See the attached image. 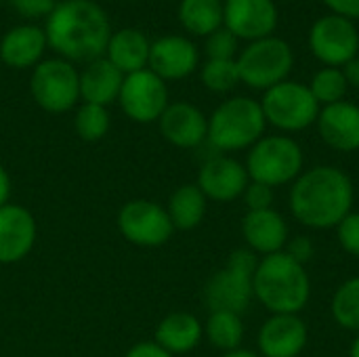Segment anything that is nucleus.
<instances>
[{
  "label": "nucleus",
  "instance_id": "obj_1",
  "mask_svg": "<svg viewBox=\"0 0 359 357\" xmlns=\"http://www.w3.org/2000/svg\"><path fill=\"white\" fill-rule=\"evenodd\" d=\"M46 42L65 61L103 57L111 29L105 11L93 0H63L46 17Z\"/></svg>",
  "mask_w": 359,
  "mask_h": 357
},
{
  "label": "nucleus",
  "instance_id": "obj_2",
  "mask_svg": "<svg viewBox=\"0 0 359 357\" xmlns=\"http://www.w3.org/2000/svg\"><path fill=\"white\" fill-rule=\"evenodd\" d=\"M353 183L337 166H316L299 175L290 189L294 219L311 229L337 227L353 206Z\"/></svg>",
  "mask_w": 359,
  "mask_h": 357
},
{
  "label": "nucleus",
  "instance_id": "obj_3",
  "mask_svg": "<svg viewBox=\"0 0 359 357\" xmlns=\"http://www.w3.org/2000/svg\"><path fill=\"white\" fill-rule=\"evenodd\" d=\"M311 297V280L305 265L297 263L286 250L267 255L255 271V299L276 314H297Z\"/></svg>",
  "mask_w": 359,
  "mask_h": 357
},
{
  "label": "nucleus",
  "instance_id": "obj_4",
  "mask_svg": "<svg viewBox=\"0 0 359 357\" xmlns=\"http://www.w3.org/2000/svg\"><path fill=\"white\" fill-rule=\"evenodd\" d=\"M267 120L261 103L250 97H233L221 103L208 120V143L219 151H240L263 139Z\"/></svg>",
  "mask_w": 359,
  "mask_h": 357
},
{
  "label": "nucleus",
  "instance_id": "obj_5",
  "mask_svg": "<svg viewBox=\"0 0 359 357\" xmlns=\"http://www.w3.org/2000/svg\"><path fill=\"white\" fill-rule=\"evenodd\" d=\"M259 259L250 248H238L227 265L210 276L204 286V303L210 311L242 314L255 299V271Z\"/></svg>",
  "mask_w": 359,
  "mask_h": 357
},
{
  "label": "nucleus",
  "instance_id": "obj_6",
  "mask_svg": "<svg viewBox=\"0 0 359 357\" xmlns=\"http://www.w3.org/2000/svg\"><path fill=\"white\" fill-rule=\"evenodd\" d=\"M303 149L294 139L284 135L263 137L250 147L246 173L250 181L280 187L299 179L303 173Z\"/></svg>",
  "mask_w": 359,
  "mask_h": 357
},
{
  "label": "nucleus",
  "instance_id": "obj_7",
  "mask_svg": "<svg viewBox=\"0 0 359 357\" xmlns=\"http://www.w3.org/2000/svg\"><path fill=\"white\" fill-rule=\"evenodd\" d=\"M236 63L240 69V82L257 90H269L288 78L294 65V55L286 40L267 36L250 42Z\"/></svg>",
  "mask_w": 359,
  "mask_h": 357
},
{
  "label": "nucleus",
  "instance_id": "obj_8",
  "mask_svg": "<svg viewBox=\"0 0 359 357\" xmlns=\"http://www.w3.org/2000/svg\"><path fill=\"white\" fill-rule=\"evenodd\" d=\"M261 109L269 124L286 133L305 130L318 122L320 116V103L311 95L309 86L290 80H284L265 90Z\"/></svg>",
  "mask_w": 359,
  "mask_h": 357
},
{
  "label": "nucleus",
  "instance_id": "obj_9",
  "mask_svg": "<svg viewBox=\"0 0 359 357\" xmlns=\"http://www.w3.org/2000/svg\"><path fill=\"white\" fill-rule=\"evenodd\" d=\"M29 90L34 101L48 114H65L80 99V74L76 67L57 57L40 61L34 67Z\"/></svg>",
  "mask_w": 359,
  "mask_h": 357
},
{
  "label": "nucleus",
  "instance_id": "obj_10",
  "mask_svg": "<svg viewBox=\"0 0 359 357\" xmlns=\"http://www.w3.org/2000/svg\"><path fill=\"white\" fill-rule=\"evenodd\" d=\"M118 229L126 242L141 248H156L166 244L172 234V221L166 208L154 200H128L118 213Z\"/></svg>",
  "mask_w": 359,
  "mask_h": 357
},
{
  "label": "nucleus",
  "instance_id": "obj_11",
  "mask_svg": "<svg viewBox=\"0 0 359 357\" xmlns=\"http://www.w3.org/2000/svg\"><path fill=\"white\" fill-rule=\"evenodd\" d=\"M118 103L122 112L139 124H149L160 120L168 107V88L166 82L156 76L149 67L124 76Z\"/></svg>",
  "mask_w": 359,
  "mask_h": 357
},
{
  "label": "nucleus",
  "instance_id": "obj_12",
  "mask_svg": "<svg viewBox=\"0 0 359 357\" xmlns=\"http://www.w3.org/2000/svg\"><path fill=\"white\" fill-rule=\"evenodd\" d=\"M311 53L326 67H343L359 50V32L351 19L341 15H326L318 19L309 32Z\"/></svg>",
  "mask_w": 359,
  "mask_h": 357
},
{
  "label": "nucleus",
  "instance_id": "obj_13",
  "mask_svg": "<svg viewBox=\"0 0 359 357\" xmlns=\"http://www.w3.org/2000/svg\"><path fill=\"white\" fill-rule=\"evenodd\" d=\"M223 23L236 38L255 42L271 36L278 25V8L273 0H225Z\"/></svg>",
  "mask_w": 359,
  "mask_h": 357
},
{
  "label": "nucleus",
  "instance_id": "obj_14",
  "mask_svg": "<svg viewBox=\"0 0 359 357\" xmlns=\"http://www.w3.org/2000/svg\"><path fill=\"white\" fill-rule=\"evenodd\" d=\"M38 227L34 215L21 204L0 206V265L23 261L36 244Z\"/></svg>",
  "mask_w": 359,
  "mask_h": 357
},
{
  "label": "nucleus",
  "instance_id": "obj_15",
  "mask_svg": "<svg viewBox=\"0 0 359 357\" xmlns=\"http://www.w3.org/2000/svg\"><path fill=\"white\" fill-rule=\"evenodd\" d=\"M250 177L246 166L229 156H215L206 160L198 173V187L208 200L215 202H233L244 196Z\"/></svg>",
  "mask_w": 359,
  "mask_h": 357
},
{
  "label": "nucleus",
  "instance_id": "obj_16",
  "mask_svg": "<svg viewBox=\"0 0 359 357\" xmlns=\"http://www.w3.org/2000/svg\"><path fill=\"white\" fill-rule=\"evenodd\" d=\"M162 137L181 149H194L208 139V118L187 101L168 103L158 120Z\"/></svg>",
  "mask_w": 359,
  "mask_h": 357
},
{
  "label": "nucleus",
  "instance_id": "obj_17",
  "mask_svg": "<svg viewBox=\"0 0 359 357\" xmlns=\"http://www.w3.org/2000/svg\"><path fill=\"white\" fill-rule=\"evenodd\" d=\"M307 339V326L297 314H276L259 330V351L261 357H299Z\"/></svg>",
  "mask_w": 359,
  "mask_h": 357
},
{
  "label": "nucleus",
  "instance_id": "obj_18",
  "mask_svg": "<svg viewBox=\"0 0 359 357\" xmlns=\"http://www.w3.org/2000/svg\"><path fill=\"white\" fill-rule=\"evenodd\" d=\"M149 69L166 80H183L198 67V48L183 36H162L151 42Z\"/></svg>",
  "mask_w": 359,
  "mask_h": 357
},
{
  "label": "nucleus",
  "instance_id": "obj_19",
  "mask_svg": "<svg viewBox=\"0 0 359 357\" xmlns=\"http://www.w3.org/2000/svg\"><path fill=\"white\" fill-rule=\"evenodd\" d=\"M242 236L248 248L255 255H276L282 252L288 244V223L286 219L273 210H248L242 219Z\"/></svg>",
  "mask_w": 359,
  "mask_h": 357
},
{
  "label": "nucleus",
  "instance_id": "obj_20",
  "mask_svg": "<svg viewBox=\"0 0 359 357\" xmlns=\"http://www.w3.org/2000/svg\"><path fill=\"white\" fill-rule=\"evenodd\" d=\"M318 130L324 143L337 151L359 149V105L339 101L320 109Z\"/></svg>",
  "mask_w": 359,
  "mask_h": 357
},
{
  "label": "nucleus",
  "instance_id": "obj_21",
  "mask_svg": "<svg viewBox=\"0 0 359 357\" xmlns=\"http://www.w3.org/2000/svg\"><path fill=\"white\" fill-rule=\"evenodd\" d=\"M124 82V74L107 61V57H99L80 72V99L84 103L107 107L109 103L118 101L120 88Z\"/></svg>",
  "mask_w": 359,
  "mask_h": 357
},
{
  "label": "nucleus",
  "instance_id": "obj_22",
  "mask_svg": "<svg viewBox=\"0 0 359 357\" xmlns=\"http://www.w3.org/2000/svg\"><path fill=\"white\" fill-rule=\"evenodd\" d=\"M46 34L36 25H17L0 40V59L15 69L34 67L46 48Z\"/></svg>",
  "mask_w": 359,
  "mask_h": 357
},
{
  "label": "nucleus",
  "instance_id": "obj_23",
  "mask_svg": "<svg viewBox=\"0 0 359 357\" xmlns=\"http://www.w3.org/2000/svg\"><path fill=\"white\" fill-rule=\"evenodd\" d=\"M202 337H204V326L194 314L175 311L162 318V322L156 328L154 341L170 356H181L194 351L200 345Z\"/></svg>",
  "mask_w": 359,
  "mask_h": 357
},
{
  "label": "nucleus",
  "instance_id": "obj_24",
  "mask_svg": "<svg viewBox=\"0 0 359 357\" xmlns=\"http://www.w3.org/2000/svg\"><path fill=\"white\" fill-rule=\"evenodd\" d=\"M151 42L147 36L135 27H122L109 36L107 42V61H111L124 76L133 72H141L149 63Z\"/></svg>",
  "mask_w": 359,
  "mask_h": 357
},
{
  "label": "nucleus",
  "instance_id": "obj_25",
  "mask_svg": "<svg viewBox=\"0 0 359 357\" xmlns=\"http://www.w3.org/2000/svg\"><path fill=\"white\" fill-rule=\"evenodd\" d=\"M206 208H208V198L202 194V189L196 183H187L170 194L166 213L175 229L189 231L204 221Z\"/></svg>",
  "mask_w": 359,
  "mask_h": 357
},
{
  "label": "nucleus",
  "instance_id": "obj_26",
  "mask_svg": "<svg viewBox=\"0 0 359 357\" xmlns=\"http://www.w3.org/2000/svg\"><path fill=\"white\" fill-rule=\"evenodd\" d=\"M179 21L196 36H210L223 27V2L221 0H181Z\"/></svg>",
  "mask_w": 359,
  "mask_h": 357
},
{
  "label": "nucleus",
  "instance_id": "obj_27",
  "mask_svg": "<svg viewBox=\"0 0 359 357\" xmlns=\"http://www.w3.org/2000/svg\"><path fill=\"white\" fill-rule=\"evenodd\" d=\"M204 337L212 347L229 353L240 349L244 339V322L240 314L233 311H210L204 324Z\"/></svg>",
  "mask_w": 359,
  "mask_h": 357
},
{
  "label": "nucleus",
  "instance_id": "obj_28",
  "mask_svg": "<svg viewBox=\"0 0 359 357\" xmlns=\"http://www.w3.org/2000/svg\"><path fill=\"white\" fill-rule=\"evenodd\" d=\"M332 316L341 328L359 332V278L339 286L332 297Z\"/></svg>",
  "mask_w": 359,
  "mask_h": 357
},
{
  "label": "nucleus",
  "instance_id": "obj_29",
  "mask_svg": "<svg viewBox=\"0 0 359 357\" xmlns=\"http://www.w3.org/2000/svg\"><path fill=\"white\" fill-rule=\"evenodd\" d=\"M74 128L76 135L86 141V143H95L101 141L107 130H109V114L105 107L101 105H93V103H82L76 109L74 116Z\"/></svg>",
  "mask_w": 359,
  "mask_h": 357
},
{
  "label": "nucleus",
  "instance_id": "obj_30",
  "mask_svg": "<svg viewBox=\"0 0 359 357\" xmlns=\"http://www.w3.org/2000/svg\"><path fill=\"white\" fill-rule=\"evenodd\" d=\"M347 88H349V84L345 80L343 69H339V67H324V69H320L313 76L311 84H309L311 95L324 107L332 105V103H339V101H345Z\"/></svg>",
  "mask_w": 359,
  "mask_h": 357
},
{
  "label": "nucleus",
  "instance_id": "obj_31",
  "mask_svg": "<svg viewBox=\"0 0 359 357\" xmlns=\"http://www.w3.org/2000/svg\"><path fill=\"white\" fill-rule=\"evenodd\" d=\"M202 82L212 93H229L240 84L236 59H208L202 67Z\"/></svg>",
  "mask_w": 359,
  "mask_h": 357
},
{
  "label": "nucleus",
  "instance_id": "obj_32",
  "mask_svg": "<svg viewBox=\"0 0 359 357\" xmlns=\"http://www.w3.org/2000/svg\"><path fill=\"white\" fill-rule=\"evenodd\" d=\"M238 53V38L227 29L219 27L206 36V55L208 59H233Z\"/></svg>",
  "mask_w": 359,
  "mask_h": 357
},
{
  "label": "nucleus",
  "instance_id": "obj_33",
  "mask_svg": "<svg viewBox=\"0 0 359 357\" xmlns=\"http://www.w3.org/2000/svg\"><path fill=\"white\" fill-rule=\"evenodd\" d=\"M339 244L345 248V252L359 257V213H349L339 225H337Z\"/></svg>",
  "mask_w": 359,
  "mask_h": 357
},
{
  "label": "nucleus",
  "instance_id": "obj_34",
  "mask_svg": "<svg viewBox=\"0 0 359 357\" xmlns=\"http://www.w3.org/2000/svg\"><path fill=\"white\" fill-rule=\"evenodd\" d=\"M244 200L248 210H267L273 204V187L250 181L244 191Z\"/></svg>",
  "mask_w": 359,
  "mask_h": 357
},
{
  "label": "nucleus",
  "instance_id": "obj_35",
  "mask_svg": "<svg viewBox=\"0 0 359 357\" xmlns=\"http://www.w3.org/2000/svg\"><path fill=\"white\" fill-rule=\"evenodd\" d=\"M11 4L23 15V17H48L55 8V0H11Z\"/></svg>",
  "mask_w": 359,
  "mask_h": 357
},
{
  "label": "nucleus",
  "instance_id": "obj_36",
  "mask_svg": "<svg viewBox=\"0 0 359 357\" xmlns=\"http://www.w3.org/2000/svg\"><path fill=\"white\" fill-rule=\"evenodd\" d=\"M313 242L307 238V236H299V238H294L292 242H288L286 244V252L297 261V263H301V265H305L307 261H311L313 259Z\"/></svg>",
  "mask_w": 359,
  "mask_h": 357
},
{
  "label": "nucleus",
  "instance_id": "obj_37",
  "mask_svg": "<svg viewBox=\"0 0 359 357\" xmlns=\"http://www.w3.org/2000/svg\"><path fill=\"white\" fill-rule=\"evenodd\" d=\"M124 357H175L170 356L166 349H162L156 341H143V343H137L133 345L126 356Z\"/></svg>",
  "mask_w": 359,
  "mask_h": 357
},
{
  "label": "nucleus",
  "instance_id": "obj_38",
  "mask_svg": "<svg viewBox=\"0 0 359 357\" xmlns=\"http://www.w3.org/2000/svg\"><path fill=\"white\" fill-rule=\"evenodd\" d=\"M324 4L334 11V15L347 17V19H359V0H324Z\"/></svg>",
  "mask_w": 359,
  "mask_h": 357
},
{
  "label": "nucleus",
  "instance_id": "obj_39",
  "mask_svg": "<svg viewBox=\"0 0 359 357\" xmlns=\"http://www.w3.org/2000/svg\"><path fill=\"white\" fill-rule=\"evenodd\" d=\"M343 74H345L347 84L358 86L359 88V55L358 57H353L349 63H345V65H343Z\"/></svg>",
  "mask_w": 359,
  "mask_h": 357
},
{
  "label": "nucleus",
  "instance_id": "obj_40",
  "mask_svg": "<svg viewBox=\"0 0 359 357\" xmlns=\"http://www.w3.org/2000/svg\"><path fill=\"white\" fill-rule=\"evenodd\" d=\"M8 198H11V177L6 168L0 164V206L8 204Z\"/></svg>",
  "mask_w": 359,
  "mask_h": 357
},
{
  "label": "nucleus",
  "instance_id": "obj_41",
  "mask_svg": "<svg viewBox=\"0 0 359 357\" xmlns=\"http://www.w3.org/2000/svg\"><path fill=\"white\" fill-rule=\"evenodd\" d=\"M223 357H261V356H259V353H255V351H248V349H236V351L225 353Z\"/></svg>",
  "mask_w": 359,
  "mask_h": 357
},
{
  "label": "nucleus",
  "instance_id": "obj_42",
  "mask_svg": "<svg viewBox=\"0 0 359 357\" xmlns=\"http://www.w3.org/2000/svg\"><path fill=\"white\" fill-rule=\"evenodd\" d=\"M351 357H359V337L353 341V345H351Z\"/></svg>",
  "mask_w": 359,
  "mask_h": 357
}]
</instances>
